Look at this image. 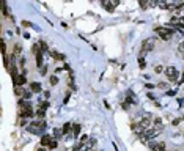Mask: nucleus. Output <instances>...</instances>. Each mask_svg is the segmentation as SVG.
I'll use <instances>...</instances> for the list:
<instances>
[{
	"label": "nucleus",
	"instance_id": "nucleus-25",
	"mask_svg": "<svg viewBox=\"0 0 184 151\" xmlns=\"http://www.w3.org/2000/svg\"><path fill=\"white\" fill-rule=\"evenodd\" d=\"M61 131H60V129H55V131H53V135H55V137H60V135H61Z\"/></svg>",
	"mask_w": 184,
	"mask_h": 151
},
{
	"label": "nucleus",
	"instance_id": "nucleus-19",
	"mask_svg": "<svg viewBox=\"0 0 184 151\" xmlns=\"http://www.w3.org/2000/svg\"><path fill=\"white\" fill-rule=\"evenodd\" d=\"M39 47H41L43 52H49V47H47V44H46L44 41H39Z\"/></svg>",
	"mask_w": 184,
	"mask_h": 151
},
{
	"label": "nucleus",
	"instance_id": "nucleus-3",
	"mask_svg": "<svg viewBox=\"0 0 184 151\" xmlns=\"http://www.w3.org/2000/svg\"><path fill=\"white\" fill-rule=\"evenodd\" d=\"M137 126H139V129H145V131L149 129V127H151V115H145L142 120H140V123Z\"/></svg>",
	"mask_w": 184,
	"mask_h": 151
},
{
	"label": "nucleus",
	"instance_id": "nucleus-34",
	"mask_svg": "<svg viewBox=\"0 0 184 151\" xmlns=\"http://www.w3.org/2000/svg\"><path fill=\"white\" fill-rule=\"evenodd\" d=\"M175 93H176V90H175V91H173V90H170V91L167 93V95H168V96H173V95H175Z\"/></svg>",
	"mask_w": 184,
	"mask_h": 151
},
{
	"label": "nucleus",
	"instance_id": "nucleus-8",
	"mask_svg": "<svg viewBox=\"0 0 184 151\" xmlns=\"http://www.w3.org/2000/svg\"><path fill=\"white\" fill-rule=\"evenodd\" d=\"M30 88H32L33 93H39V91H41V83H39V82H32V83H30Z\"/></svg>",
	"mask_w": 184,
	"mask_h": 151
},
{
	"label": "nucleus",
	"instance_id": "nucleus-33",
	"mask_svg": "<svg viewBox=\"0 0 184 151\" xmlns=\"http://www.w3.org/2000/svg\"><path fill=\"white\" fill-rule=\"evenodd\" d=\"M154 71L158 72V74H159V72H162V66H156V68H154Z\"/></svg>",
	"mask_w": 184,
	"mask_h": 151
},
{
	"label": "nucleus",
	"instance_id": "nucleus-36",
	"mask_svg": "<svg viewBox=\"0 0 184 151\" xmlns=\"http://www.w3.org/2000/svg\"><path fill=\"white\" fill-rule=\"evenodd\" d=\"M179 82H181V83L184 82V74H181V79H179Z\"/></svg>",
	"mask_w": 184,
	"mask_h": 151
},
{
	"label": "nucleus",
	"instance_id": "nucleus-20",
	"mask_svg": "<svg viewBox=\"0 0 184 151\" xmlns=\"http://www.w3.org/2000/svg\"><path fill=\"white\" fill-rule=\"evenodd\" d=\"M51 55L53 57V58H57V60H65V57H63L61 53H57V52H51Z\"/></svg>",
	"mask_w": 184,
	"mask_h": 151
},
{
	"label": "nucleus",
	"instance_id": "nucleus-39",
	"mask_svg": "<svg viewBox=\"0 0 184 151\" xmlns=\"http://www.w3.org/2000/svg\"><path fill=\"white\" fill-rule=\"evenodd\" d=\"M173 151H176V150H173Z\"/></svg>",
	"mask_w": 184,
	"mask_h": 151
},
{
	"label": "nucleus",
	"instance_id": "nucleus-32",
	"mask_svg": "<svg viewBox=\"0 0 184 151\" xmlns=\"http://www.w3.org/2000/svg\"><path fill=\"white\" fill-rule=\"evenodd\" d=\"M22 25H24V27H32V24H30L28 21H22Z\"/></svg>",
	"mask_w": 184,
	"mask_h": 151
},
{
	"label": "nucleus",
	"instance_id": "nucleus-29",
	"mask_svg": "<svg viewBox=\"0 0 184 151\" xmlns=\"http://www.w3.org/2000/svg\"><path fill=\"white\" fill-rule=\"evenodd\" d=\"M19 63H21V66H22V68H24V66H25V63H27L25 57H22V58H21V62H19Z\"/></svg>",
	"mask_w": 184,
	"mask_h": 151
},
{
	"label": "nucleus",
	"instance_id": "nucleus-14",
	"mask_svg": "<svg viewBox=\"0 0 184 151\" xmlns=\"http://www.w3.org/2000/svg\"><path fill=\"white\" fill-rule=\"evenodd\" d=\"M36 66H43V52L36 53Z\"/></svg>",
	"mask_w": 184,
	"mask_h": 151
},
{
	"label": "nucleus",
	"instance_id": "nucleus-38",
	"mask_svg": "<svg viewBox=\"0 0 184 151\" xmlns=\"http://www.w3.org/2000/svg\"><path fill=\"white\" fill-rule=\"evenodd\" d=\"M91 151H95V150H91Z\"/></svg>",
	"mask_w": 184,
	"mask_h": 151
},
{
	"label": "nucleus",
	"instance_id": "nucleus-17",
	"mask_svg": "<svg viewBox=\"0 0 184 151\" xmlns=\"http://www.w3.org/2000/svg\"><path fill=\"white\" fill-rule=\"evenodd\" d=\"M102 6H105V9H107V11H110V13H112L113 8H115L112 3H107V2H102Z\"/></svg>",
	"mask_w": 184,
	"mask_h": 151
},
{
	"label": "nucleus",
	"instance_id": "nucleus-31",
	"mask_svg": "<svg viewBox=\"0 0 184 151\" xmlns=\"http://www.w3.org/2000/svg\"><path fill=\"white\" fill-rule=\"evenodd\" d=\"M46 72H47V66H43V68H41V74H43V76H44V74H46Z\"/></svg>",
	"mask_w": 184,
	"mask_h": 151
},
{
	"label": "nucleus",
	"instance_id": "nucleus-5",
	"mask_svg": "<svg viewBox=\"0 0 184 151\" xmlns=\"http://www.w3.org/2000/svg\"><path fill=\"white\" fill-rule=\"evenodd\" d=\"M149 148H151V151H165V143L164 142H158V143L151 142L149 143Z\"/></svg>",
	"mask_w": 184,
	"mask_h": 151
},
{
	"label": "nucleus",
	"instance_id": "nucleus-23",
	"mask_svg": "<svg viewBox=\"0 0 184 151\" xmlns=\"http://www.w3.org/2000/svg\"><path fill=\"white\" fill-rule=\"evenodd\" d=\"M51 83H52V85H57V83H58V77H57V76H51Z\"/></svg>",
	"mask_w": 184,
	"mask_h": 151
},
{
	"label": "nucleus",
	"instance_id": "nucleus-15",
	"mask_svg": "<svg viewBox=\"0 0 184 151\" xmlns=\"http://www.w3.org/2000/svg\"><path fill=\"white\" fill-rule=\"evenodd\" d=\"M44 115H46V110L43 109V107H39V109L36 110V116H38V118H44Z\"/></svg>",
	"mask_w": 184,
	"mask_h": 151
},
{
	"label": "nucleus",
	"instance_id": "nucleus-24",
	"mask_svg": "<svg viewBox=\"0 0 184 151\" xmlns=\"http://www.w3.org/2000/svg\"><path fill=\"white\" fill-rule=\"evenodd\" d=\"M129 106H131V104H129L128 101H124V102L121 104V107H123V109H124V110H128V109H129Z\"/></svg>",
	"mask_w": 184,
	"mask_h": 151
},
{
	"label": "nucleus",
	"instance_id": "nucleus-16",
	"mask_svg": "<svg viewBox=\"0 0 184 151\" xmlns=\"http://www.w3.org/2000/svg\"><path fill=\"white\" fill-rule=\"evenodd\" d=\"M139 66H140V69H145L146 68V62H145L143 57H139Z\"/></svg>",
	"mask_w": 184,
	"mask_h": 151
},
{
	"label": "nucleus",
	"instance_id": "nucleus-35",
	"mask_svg": "<svg viewBox=\"0 0 184 151\" xmlns=\"http://www.w3.org/2000/svg\"><path fill=\"white\" fill-rule=\"evenodd\" d=\"M173 126H176V124H179V120H173V123H172Z\"/></svg>",
	"mask_w": 184,
	"mask_h": 151
},
{
	"label": "nucleus",
	"instance_id": "nucleus-4",
	"mask_svg": "<svg viewBox=\"0 0 184 151\" xmlns=\"http://www.w3.org/2000/svg\"><path fill=\"white\" fill-rule=\"evenodd\" d=\"M153 47H154L153 41H149V39H145V41L142 43V52H140V57H142V55H145L146 52H151Z\"/></svg>",
	"mask_w": 184,
	"mask_h": 151
},
{
	"label": "nucleus",
	"instance_id": "nucleus-22",
	"mask_svg": "<svg viewBox=\"0 0 184 151\" xmlns=\"http://www.w3.org/2000/svg\"><path fill=\"white\" fill-rule=\"evenodd\" d=\"M14 93H16L18 96H22V95H24V90L19 88V87H14Z\"/></svg>",
	"mask_w": 184,
	"mask_h": 151
},
{
	"label": "nucleus",
	"instance_id": "nucleus-27",
	"mask_svg": "<svg viewBox=\"0 0 184 151\" xmlns=\"http://www.w3.org/2000/svg\"><path fill=\"white\" fill-rule=\"evenodd\" d=\"M158 88H167V83H165V82H160V83H158Z\"/></svg>",
	"mask_w": 184,
	"mask_h": 151
},
{
	"label": "nucleus",
	"instance_id": "nucleus-12",
	"mask_svg": "<svg viewBox=\"0 0 184 151\" xmlns=\"http://www.w3.org/2000/svg\"><path fill=\"white\" fill-rule=\"evenodd\" d=\"M178 55L181 57V58H184V41H181L179 46H178Z\"/></svg>",
	"mask_w": 184,
	"mask_h": 151
},
{
	"label": "nucleus",
	"instance_id": "nucleus-18",
	"mask_svg": "<svg viewBox=\"0 0 184 151\" xmlns=\"http://www.w3.org/2000/svg\"><path fill=\"white\" fill-rule=\"evenodd\" d=\"M69 131H71V123H66L65 126H63V129H61V132L63 134H68Z\"/></svg>",
	"mask_w": 184,
	"mask_h": 151
},
{
	"label": "nucleus",
	"instance_id": "nucleus-30",
	"mask_svg": "<svg viewBox=\"0 0 184 151\" xmlns=\"http://www.w3.org/2000/svg\"><path fill=\"white\" fill-rule=\"evenodd\" d=\"M41 107H43V109L46 110V109H47V107H49V102H47V101H44V102L41 104Z\"/></svg>",
	"mask_w": 184,
	"mask_h": 151
},
{
	"label": "nucleus",
	"instance_id": "nucleus-10",
	"mask_svg": "<svg viewBox=\"0 0 184 151\" xmlns=\"http://www.w3.org/2000/svg\"><path fill=\"white\" fill-rule=\"evenodd\" d=\"M95 145H96V139H90L88 142H87V145H85V151H91Z\"/></svg>",
	"mask_w": 184,
	"mask_h": 151
},
{
	"label": "nucleus",
	"instance_id": "nucleus-9",
	"mask_svg": "<svg viewBox=\"0 0 184 151\" xmlns=\"http://www.w3.org/2000/svg\"><path fill=\"white\" fill-rule=\"evenodd\" d=\"M52 140H53V139H52L51 135H43V139H41V145H43V146H49Z\"/></svg>",
	"mask_w": 184,
	"mask_h": 151
},
{
	"label": "nucleus",
	"instance_id": "nucleus-6",
	"mask_svg": "<svg viewBox=\"0 0 184 151\" xmlns=\"http://www.w3.org/2000/svg\"><path fill=\"white\" fill-rule=\"evenodd\" d=\"M13 82H14V87H19V85H25L27 82V77L25 74H19L16 79H13Z\"/></svg>",
	"mask_w": 184,
	"mask_h": 151
},
{
	"label": "nucleus",
	"instance_id": "nucleus-37",
	"mask_svg": "<svg viewBox=\"0 0 184 151\" xmlns=\"http://www.w3.org/2000/svg\"><path fill=\"white\" fill-rule=\"evenodd\" d=\"M36 151H46L44 148H39V150H36Z\"/></svg>",
	"mask_w": 184,
	"mask_h": 151
},
{
	"label": "nucleus",
	"instance_id": "nucleus-2",
	"mask_svg": "<svg viewBox=\"0 0 184 151\" xmlns=\"http://www.w3.org/2000/svg\"><path fill=\"white\" fill-rule=\"evenodd\" d=\"M164 71H165V76L168 77L170 82H176V80H178V76L179 74H178V69H176L175 66H167Z\"/></svg>",
	"mask_w": 184,
	"mask_h": 151
},
{
	"label": "nucleus",
	"instance_id": "nucleus-7",
	"mask_svg": "<svg viewBox=\"0 0 184 151\" xmlns=\"http://www.w3.org/2000/svg\"><path fill=\"white\" fill-rule=\"evenodd\" d=\"M175 24L178 27H181V28H184V16H181V18H176V16H173L172 21H170V25Z\"/></svg>",
	"mask_w": 184,
	"mask_h": 151
},
{
	"label": "nucleus",
	"instance_id": "nucleus-13",
	"mask_svg": "<svg viewBox=\"0 0 184 151\" xmlns=\"http://www.w3.org/2000/svg\"><path fill=\"white\" fill-rule=\"evenodd\" d=\"M80 129H82V126H80V124H74V127H72V134H74V137H77L80 134Z\"/></svg>",
	"mask_w": 184,
	"mask_h": 151
},
{
	"label": "nucleus",
	"instance_id": "nucleus-26",
	"mask_svg": "<svg viewBox=\"0 0 184 151\" xmlns=\"http://www.w3.org/2000/svg\"><path fill=\"white\" fill-rule=\"evenodd\" d=\"M49 148H51V150L57 148V142H55V140H52V142H51V145H49Z\"/></svg>",
	"mask_w": 184,
	"mask_h": 151
},
{
	"label": "nucleus",
	"instance_id": "nucleus-28",
	"mask_svg": "<svg viewBox=\"0 0 184 151\" xmlns=\"http://www.w3.org/2000/svg\"><path fill=\"white\" fill-rule=\"evenodd\" d=\"M14 52H16V53H21V46H19V44L14 46Z\"/></svg>",
	"mask_w": 184,
	"mask_h": 151
},
{
	"label": "nucleus",
	"instance_id": "nucleus-1",
	"mask_svg": "<svg viewBox=\"0 0 184 151\" xmlns=\"http://www.w3.org/2000/svg\"><path fill=\"white\" fill-rule=\"evenodd\" d=\"M154 32L158 33L160 36V39H164V41H170V39L173 38V28H168V27H156Z\"/></svg>",
	"mask_w": 184,
	"mask_h": 151
},
{
	"label": "nucleus",
	"instance_id": "nucleus-21",
	"mask_svg": "<svg viewBox=\"0 0 184 151\" xmlns=\"http://www.w3.org/2000/svg\"><path fill=\"white\" fill-rule=\"evenodd\" d=\"M32 93H33V91H27V90H24V95H22V99H25V101H27V99L30 98V96H32Z\"/></svg>",
	"mask_w": 184,
	"mask_h": 151
},
{
	"label": "nucleus",
	"instance_id": "nucleus-11",
	"mask_svg": "<svg viewBox=\"0 0 184 151\" xmlns=\"http://www.w3.org/2000/svg\"><path fill=\"white\" fill-rule=\"evenodd\" d=\"M154 127H156L158 131L164 129V126H162V118H154Z\"/></svg>",
	"mask_w": 184,
	"mask_h": 151
}]
</instances>
